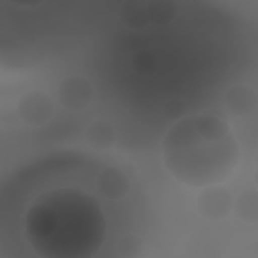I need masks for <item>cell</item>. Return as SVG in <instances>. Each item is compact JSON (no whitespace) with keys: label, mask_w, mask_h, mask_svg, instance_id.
I'll return each mask as SVG.
<instances>
[{"label":"cell","mask_w":258,"mask_h":258,"mask_svg":"<svg viewBox=\"0 0 258 258\" xmlns=\"http://www.w3.org/2000/svg\"><path fill=\"white\" fill-rule=\"evenodd\" d=\"M24 234L42 258H91L107 236V216L95 196L54 187L36 196L24 216Z\"/></svg>","instance_id":"obj_1"},{"label":"cell","mask_w":258,"mask_h":258,"mask_svg":"<svg viewBox=\"0 0 258 258\" xmlns=\"http://www.w3.org/2000/svg\"><path fill=\"white\" fill-rule=\"evenodd\" d=\"M16 111H18V117L26 123V125H42L50 119L52 115V103L50 99L40 93V91H30L26 93L18 105H16Z\"/></svg>","instance_id":"obj_3"},{"label":"cell","mask_w":258,"mask_h":258,"mask_svg":"<svg viewBox=\"0 0 258 258\" xmlns=\"http://www.w3.org/2000/svg\"><path fill=\"white\" fill-rule=\"evenodd\" d=\"M6 2L18 4V6H36V4H42L44 0H6Z\"/></svg>","instance_id":"obj_11"},{"label":"cell","mask_w":258,"mask_h":258,"mask_svg":"<svg viewBox=\"0 0 258 258\" xmlns=\"http://www.w3.org/2000/svg\"><path fill=\"white\" fill-rule=\"evenodd\" d=\"M97 187L107 198H121L129 189L127 177L115 167H103L97 175Z\"/></svg>","instance_id":"obj_6"},{"label":"cell","mask_w":258,"mask_h":258,"mask_svg":"<svg viewBox=\"0 0 258 258\" xmlns=\"http://www.w3.org/2000/svg\"><path fill=\"white\" fill-rule=\"evenodd\" d=\"M236 212L246 222H258V191L248 189L236 200Z\"/></svg>","instance_id":"obj_10"},{"label":"cell","mask_w":258,"mask_h":258,"mask_svg":"<svg viewBox=\"0 0 258 258\" xmlns=\"http://www.w3.org/2000/svg\"><path fill=\"white\" fill-rule=\"evenodd\" d=\"M91 95H93L91 85L83 77H71V79L62 81V85L58 87V99L71 111L83 109L91 101Z\"/></svg>","instance_id":"obj_4"},{"label":"cell","mask_w":258,"mask_h":258,"mask_svg":"<svg viewBox=\"0 0 258 258\" xmlns=\"http://www.w3.org/2000/svg\"><path fill=\"white\" fill-rule=\"evenodd\" d=\"M198 206H200V212L206 216V218H212V220H218V218H224L228 212H230V206H232V198L226 189L222 187H216V185H206V189L200 194L198 198Z\"/></svg>","instance_id":"obj_5"},{"label":"cell","mask_w":258,"mask_h":258,"mask_svg":"<svg viewBox=\"0 0 258 258\" xmlns=\"http://www.w3.org/2000/svg\"><path fill=\"white\" fill-rule=\"evenodd\" d=\"M161 155L177 181L206 187L230 177L238 161V145L222 117L200 113L177 121L167 131Z\"/></svg>","instance_id":"obj_2"},{"label":"cell","mask_w":258,"mask_h":258,"mask_svg":"<svg viewBox=\"0 0 258 258\" xmlns=\"http://www.w3.org/2000/svg\"><path fill=\"white\" fill-rule=\"evenodd\" d=\"M256 97L248 85H236L226 93V105L234 113H250L254 109Z\"/></svg>","instance_id":"obj_7"},{"label":"cell","mask_w":258,"mask_h":258,"mask_svg":"<svg viewBox=\"0 0 258 258\" xmlns=\"http://www.w3.org/2000/svg\"><path fill=\"white\" fill-rule=\"evenodd\" d=\"M121 14H123V20L131 28H139L149 20L147 2H143V0H127L121 8Z\"/></svg>","instance_id":"obj_9"},{"label":"cell","mask_w":258,"mask_h":258,"mask_svg":"<svg viewBox=\"0 0 258 258\" xmlns=\"http://www.w3.org/2000/svg\"><path fill=\"white\" fill-rule=\"evenodd\" d=\"M87 141H89L93 147H97V149H107V147H111L113 141H115V131H113V127H111L109 123L97 121V123H93V125L87 129Z\"/></svg>","instance_id":"obj_8"},{"label":"cell","mask_w":258,"mask_h":258,"mask_svg":"<svg viewBox=\"0 0 258 258\" xmlns=\"http://www.w3.org/2000/svg\"><path fill=\"white\" fill-rule=\"evenodd\" d=\"M256 183H258V159H256Z\"/></svg>","instance_id":"obj_12"}]
</instances>
